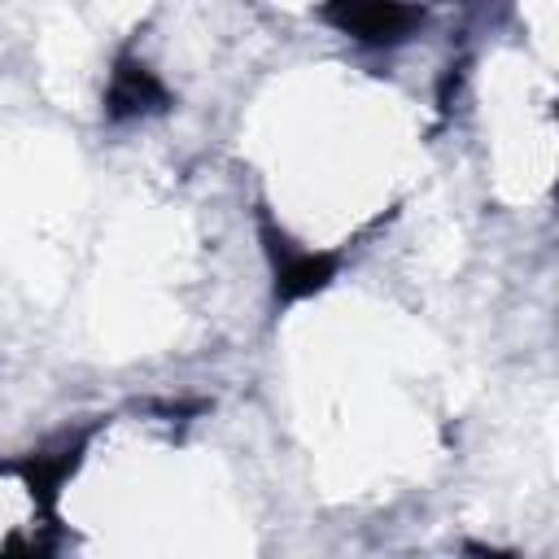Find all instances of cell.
<instances>
[{
    "mask_svg": "<svg viewBox=\"0 0 559 559\" xmlns=\"http://www.w3.org/2000/svg\"><path fill=\"white\" fill-rule=\"evenodd\" d=\"M323 13L345 35L367 39V44H393L419 22V9L406 0H328Z\"/></svg>",
    "mask_w": 559,
    "mask_h": 559,
    "instance_id": "cell-1",
    "label": "cell"
},
{
    "mask_svg": "<svg viewBox=\"0 0 559 559\" xmlns=\"http://www.w3.org/2000/svg\"><path fill=\"white\" fill-rule=\"evenodd\" d=\"M162 100H166V92H162V83L144 66L118 61V70L109 79V118H131V114L157 109Z\"/></svg>",
    "mask_w": 559,
    "mask_h": 559,
    "instance_id": "cell-2",
    "label": "cell"
},
{
    "mask_svg": "<svg viewBox=\"0 0 559 559\" xmlns=\"http://www.w3.org/2000/svg\"><path fill=\"white\" fill-rule=\"evenodd\" d=\"M332 275V258L323 253H306V249H275V288L297 301L314 288H323Z\"/></svg>",
    "mask_w": 559,
    "mask_h": 559,
    "instance_id": "cell-3",
    "label": "cell"
}]
</instances>
